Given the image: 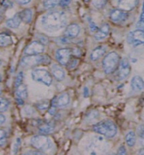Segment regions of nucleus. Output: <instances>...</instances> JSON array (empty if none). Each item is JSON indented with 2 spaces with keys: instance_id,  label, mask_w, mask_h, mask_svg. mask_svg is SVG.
<instances>
[{
  "instance_id": "obj_1",
  "label": "nucleus",
  "mask_w": 144,
  "mask_h": 155,
  "mask_svg": "<svg viewBox=\"0 0 144 155\" xmlns=\"http://www.w3.org/2000/svg\"><path fill=\"white\" fill-rule=\"evenodd\" d=\"M67 21V16L64 12L52 11L42 16L41 23L47 31L55 32L64 28Z\"/></svg>"
},
{
  "instance_id": "obj_2",
  "label": "nucleus",
  "mask_w": 144,
  "mask_h": 155,
  "mask_svg": "<svg viewBox=\"0 0 144 155\" xmlns=\"http://www.w3.org/2000/svg\"><path fill=\"white\" fill-rule=\"evenodd\" d=\"M93 130L106 138H113L117 133L116 125L111 120H103L95 124L93 127Z\"/></svg>"
},
{
  "instance_id": "obj_3",
  "label": "nucleus",
  "mask_w": 144,
  "mask_h": 155,
  "mask_svg": "<svg viewBox=\"0 0 144 155\" xmlns=\"http://www.w3.org/2000/svg\"><path fill=\"white\" fill-rule=\"evenodd\" d=\"M109 149V145L102 136H95L92 143L87 147L89 155H103Z\"/></svg>"
},
{
  "instance_id": "obj_4",
  "label": "nucleus",
  "mask_w": 144,
  "mask_h": 155,
  "mask_svg": "<svg viewBox=\"0 0 144 155\" xmlns=\"http://www.w3.org/2000/svg\"><path fill=\"white\" fill-rule=\"evenodd\" d=\"M120 57L116 52L108 53L103 60V68L106 74L113 73L119 64Z\"/></svg>"
},
{
  "instance_id": "obj_5",
  "label": "nucleus",
  "mask_w": 144,
  "mask_h": 155,
  "mask_svg": "<svg viewBox=\"0 0 144 155\" xmlns=\"http://www.w3.org/2000/svg\"><path fill=\"white\" fill-rule=\"evenodd\" d=\"M50 63L49 56L46 55H37L23 58L21 64L22 67H31L38 65H47Z\"/></svg>"
},
{
  "instance_id": "obj_6",
  "label": "nucleus",
  "mask_w": 144,
  "mask_h": 155,
  "mask_svg": "<svg viewBox=\"0 0 144 155\" xmlns=\"http://www.w3.org/2000/svg\"><path fill=\"white\" fill-rule=\"evenodd\" d=\"M31 143L34 148L40 151L48 150L53 146L50 138L44 135H37L34 136L31 140Z\"/></svg>"
},
{
  "instance_id": "obj_7",
  "label": "nucleus",
  "mask_w": 144,
  "mask_h": 155,
  "mask_svg": "<svg viewBox=\"0 0 144 155\" xmlns=\"http://www.w3.org/2000/svg\"><path fill=\"white\" fill-rule=\"evenodd\" d=\"M31 77L34 81L45 84L47 86H50L53 82V77L50 73L44 68L34 69L31 72Z\"/></svg>"
},
{
  "instance_id": "obj_8",
  "label": "nucleus",
  "mask_w": 144,
  "mask_h": 155,
  "mask_svg": "<svg viewBox=\"0 0 144 155\" xmlns=\"http://www.w3.org/2000/svg\"><path fill=\"white\" fill-rule=\"evenodd\" d=\"M73 55L72 49L70 48H61L56 51L55 58L58 63L62 66H67L71 59V55Z\"/></svg>"
},
{
  "instance_id": "obj_9",
  "label": "nucleus",
  "mask_w": 144,
  "mask_h": 155,
  "mask_svg": "<svg viewBox=\"0 0 144 155\" xmlns=\"http://www.w3.org/2000/svg\"><path fill=\"white\" fill-rule=\"evenodd\" d=\"M44 51V45L38 41H34L30 43L25 49L24 53L28 56L40 55Z\"/></svg>"
},
{
  "instance_id": "obj_10",
  "label": "nucleus",
  "mask_w": 144,
  "mask_h": 155,
  "mask_svg": "<svg viewBox=\"0 0 144 155\" xmlns=\"http://www.w3.org/2000/svg\"><path fill=\"white\" fill-rule=\"evenodd\" d=\"M127 42L133 46L144 44V32L139 30L130 32L127 36Z\"/></svg>"
},
{
  "instance_id": "obj_11",
  "label": "nucleus",
  "mask_w": 144,
  "mask_h": 155,
  "mask_svg": "<svg viewBox=\"0 0 144 155\" xmlns=\"http://www.w3.org/2000/svg\"><path fill=\"white\" fill-rule=\"evenodd\" d=\"M128 13L120 9L113 10L110 13V19L115 23H122L125 22L128 19Z\"/></svg>"
},
{
  "instance_id": "obj_12",
  "label": "nucleus",
  "mask_w": 144,
  "mask_h": 155,
  "mask_svg": "<svg viewBox=\"0 0 144 155\" xmlns=\"http://www.w3.org/2000/svg\"><path fill=\"white\" fill-rule=\"evenodd\" d=\"M130 65L127 58H123L120 63L118 70V80H123L127 78L130 73Z\"/></svg>"
},
{
  "instance_id": "obj_13",
  "label": "nucleus",
  "mask_w": 144,
  "mask_h": 155,
  "mask_svg": "<svg viewBox=\"0 0 144 155\" xmlns=\"http://www.w3.org/2000/svg\"><path fill=\"white\" fill-rule=\"evenodd\" d=\"M70 97L67 93H64L57 97H55L52 101L51 106L54 107H64L69 104Z\"/></svg>"
},
{
  "instance_id": "obj_14",
  "label": "nucleus",
  "mask_w": 144,
  "mask_h": 155,
  "mask_svg": "<svg viewBox=\"0 0 144 155\" xmlns=\"http://www.w3.org/2000/svg\"><path fill=\"white\" fill-rule=\"evenodd\" d=\"M80 32V27L77 23H71L66 27L64 31V37L67 38H74L79 35Z\"/></svg>"
},
{
  "instance_id": "obj_15",
  "label": "nucleus",
  "mask_w": 144,
  "mask_h": 155,
  "mask_svg": "<svg viewBox=\"0 0 144 155\" xmlns=\"http://www.w3.org/2000/svg\"><path fill=\"white\" fill-rule=\"evenodd\" d=\"M138 3V2L136 0L134 1L133 0H123V1H120L119 2V7L120 10H123V11H129L136 8Z\"/></svg>"
},
{
  "instance_id": "obj_16",
  "label": "nucleus",
  "mask_w": 144,
  "mask_h": 155,
  "mask_svg": "<svg viewBox=\"0 0 144 155\" xmlns=\"http://www.w3.org/2000/svg\"><path fill=\"white\" fill-rule=\"evenodd\" d=\"M109 30H110V28H109V25L107 23H104L100 28H98V31L95 33L94 36L95 39L98 41L104 39L109 34Z\"/></svg>"
},
{
  "instance_id": "obj_17",
  "label": "nucleus",
  "mask_w": 144,
  "mask_h": 155,
  "mask_svg": "<svg viewBox=\"0 0 144 155\" xmlns=\"http://www.w3.org/2000/svg\"><path fill=\"white\" fill-rule=\"evenodd\" d=\"M51 71L54 77H55L57 80L61 81L64 79L65 74H65L64 68L61 67L60 65L53 64V66H52Z\"/></svg>"
},
{
  "instance_id": "obj_18",
  "label": "nucleus",
  "mask_w": 144,
  "mask_h": 155,
  "mask_svg": "<svg viewBox=\"0 0 144 155\" xmlns=\"http://www.w3.org/2000/svg\"><path fill=\"white\" fill-rule=\"evenodd\" d=\"M131 87L134 91H140L144 88V81L140 76H135L131 80Z\"/></svg>"
},
{
  "instance_id": "obj_19",
  "label": "nucleus",
  "mask_w": 144,
  "mask_h": 155,
  "mask_svg": "<svg viewBox=\"0 0 144 155\" xmlns=\"http://www.w3.org/2000/svg\"><path fill=\"white\" fill-rule=\"evenodd\" d=\"M106 52V46H98L96 48H95L93 50L90 54V59L91 61H95L98 60L99 58H100L102 56H103L105 55Z\"/></svg>"
},
{
  "instance_id": "obj_20",
  "label": "nucleus",
  "mask_w": 144,
  "mask_h": 155,
  "mask_svg": "<svg viewBox=\"0 0 144 155\" xmlns=\"http://www.w3.org/2000/svg\"><path fill=\"white\" fill-rule=\"evenodd\" d=\"M21 22H22V20H21V17H20L19 14L17 13L16 15H14L13 17L8 19V21H6V25L7 26L9 27V28H18V27H19Z\"/></svg>"
},
{
  "instance_id": "obj_21",
  "label": "nucleus",
  "mask_w": 144,
  "mask_h": 155,
  "mask_svg": "<svg viewBox=\"0 0 144 155\" xmlns=\"http://www.w3.org/2000/svg\"><path fill=\"white\" fill-rule=\"evenodd\" d=\"M55 130V125L53 122H44L41 124L39 127V132L42 134H50Z\"/></svg>"
},
{
  "instance_id": "obj_22",
  "label": "nucleus",
  "mask_w": 144,
  "mask_h": 155,
  "mask_svg": "<svg viewBox=\"0 0 144 155\" xmlns=\"http://www.w3.org/2000/svg\"><path fill=\"white\" fill-rule=\"evenodd\" d=\"M18 14L22 21L24 23H30L31 22L33 12H32V10L31 9H25V10L18 12Z\"/></svg>"
},
{
  "instance_id": "obj_23",
  "label": "nucleus",
  "mask_w": 144,
  "mask_h": 155,
  "mask_svg": "<svg viewBox=\"0 0 144 155\" xmlns=\"http://www.w3.org/2000/svg\"><path fill=\"white\" fill-rule=\"evenodd\" d=\"M15 95L17 98L25 100L28 97V91H27V87L25 84H21L18 87H16Z\"/></svg>"
},
{
  "instance_id": "obj_24",
  "label": "nucleus",
  "mask_w": 144,
  "mask_h": 155,
  "mask_svg": "<svg viewBox=\"0 0 144 155\" xmlns=\"http://www.w3.org/2000/svg\"><path fill=\"white\" fill-rule=\"evenodd\" d=\"M12 44V39L10 35L6 33H0V47H8Z\"/></svg>"
},
{
  "instance_id": "obj_25",
  "label": "nucleus",
  "mask_w": 144,
  "mask_h": 155,
  "mask_svg": "<svg viewBox=\"0 0 144 155\" xmlns=\"http://www.w3.org/2000/svg\"><path fill=\"white\" fill-rule=\"evenodd\" d=\"M125 140L126 143L129 147H133V146L136 144V134L133 131H129V132L125 136Z\"/></svg>"
},
{
  "instance_id": "obj_26",
  "label": "nucleus",
  "mask_w": 144,
  "mask_h": 155,
  "mask_svg": "<svg viewBox=\"0 0 144 155\" xmlns=\"http://www.w3.org/2000/svg\"><path fill=\"white\" fill-rule=\"evenodd\" d=\"M10 103L7 99L0 97V112H4L8 110Z\"/></svg>"
},
{
  "instance_id": "obj_27",
  "label": "nucleus",
  "mask_w": 144,
  "mask_h": 155,
  "mask_svg": "<svg viewBox=\"0 0 144 155\" xmlns=\"http://www.w3.org/2000/svg\"><path fill=\"white\" fill-rule=\"evenodd\" d=\"M57 5H59V2L56 1V0H50V1H44L43 2V5H44V8L47 9V10H50L55 8V6H57Z\"/></svg>"
},
{
  "instance_id": "obj_28",
  "label": "nucleus",
  "mask_w": 144,
  "mask_h": 155,
  "mask_svg": "<svg viewBox=\"0 0 144 155\" xmlns=\"http://www.w3.org/2000/svg\"><path fill=\"white\" fill-rule=\"evenodd\" d=\"M36 106L39 111H44V110H47L49 108L50 102L49 101H42L37 103L36 104Z\"/></svg>"
},
{
  "instance_id": "obj_29",
  "label": "nucleus",
  "mask_w": 144,
  "mask_h": 155,
  "mask_svg": "<svg viewBox=\"0 0 144 155\" xmlns=\"http://www.w3.org/2000/svg\"><path fill=\"white\" fill-rule=\"evenodd\" d=\"M7 143V133L2 129H0V147H4Z\"/></svg>"
},
{
  "instance_id": "obj_30",
  "label": "nucleus",
  "mask_w": 144,
  "mask_h": 155,
  "mask_svg": "<svg viewBox=\"0 0 144 155\" xmlns=\"http://www.w3.org/2000/svg\"><path fill=\"white\" fill-rule=\"evenodd\" d=\"M107 2L104 1V0H95V1L92 2V4L95 8L98 9H101L103 8L104 6L106 5Z\"/></svg>"
},
{
  "instance_id": "obj_31",
  "label": "nucleus",
  "mask_w": 144,
  "mask_h": 155,
  "mask_svg": "<svg viewBox=\"0 0 144 155\" xmlns=\"http://www.w3.org/2000/svg\"><path fill=\"white\" fill-rule=\"evenodd\" d=\"M23 80V71H20L18 74L17 77L15 78V87H18L19 85L22 84V82Z\"/></svg>"
},
{
  "instance_id": "obj_32",
  "label": "nucleus",
  "mask_w": 144,
  "mask_h": 155,
  "mask_svg": "<svg viewBox=\"0 0 144 155\" xmlns=\"http://www.w3.org/2000/svg\"><path fill=\"white\" fill-rule=\"evenodd\" d=\"M21 139H20L19 138H17V139H16L15 143L14 144V147H13V153L15 154H16L18 152L20 147H21Z\"/></svg>"
},
{
  "instance_id": "obj_33",
  "label": "nucleus",
  "mask_w": 144,
  "mask_h": 155,
  "mask_svg": "<svg viewBox=\"0 0 144 155\" xmlns=\"http://www.w3.org/2000/svg\"><path fill=\"white\" fill-rule=\"evenodd\" d=\"M23 155H47L40 151H29L24 153Z\"/></svg>"
},
{
  "instance_id": "obj_34",
  "label": "nucleus",
  "mask_w": 144,
  "mask_h": 155,
  "mask_svg": "<svg viewBox=\"0 0 144 155\" xmlns=\"http://www.w3.org/2000/svg\"><path fill=\"white\" fill-rule=\"evenodd\" d=\"M78 64V60L77 58H73L71 59L70 62L68 63V68H74V67H76V66Z\"/></svg>"
},
{
  "instance_id": "obj_35",
  "label": "nucleus",
  "mask_w": 144,
  "mask_h": 155,
  "mask_svg": "<svg viewBox=\"0 0 144 155\" xmlns=\"http://www.w3.org/2000/svg\"><path fill=\"white\" fill-rule=\"evenodd\" d=\"M116 155H127V150L125 146L122 145L121 147L119 148Z\"/></svg>"
},
{
  "instance_id": "obj_36",
  "label": "nucleus",
  "mask_w": 144,
  "mask_h": 155,
  "mask_svg": "<svg viewBox=\"0 0 144 155\" xmlns=\"http://www.w3.org/2000/svg\"><path fill=\"white\" fill-rule=\"evenodd\" d=\"M136 28H137V30L141 31L144 32V21H141V20H140V21L137 23Z\"/></svg>"
},
{
  "instance_id": "obj_37",
  "label": "nucleus",
  "mask_w": 144,
  "mask_h": 155,
  "mask_svg": "<svg viewBox=\"0 0 144 155\" xmlns=\"http://www.w3.org/2000/svg\"><path fill=\"white\" fill-rule=\"evenodd\" d=\"M89 21H90V28L91 32H95V31L97 32V31H98V26L95 25V23L94 22H93V21H92L90 19L89 20Z\"/></svg>"
},
{
  "instance_id": "obj_38",
  "label": "nucleus",
  "mask_w": 144,
  "mask_h": 155,
  "mask_svg": "<svg viewBox=\"0 0 144 155\" xmlns=\"http://www.w3.org/2000/svg\"><path fill=\"white\" fill-rule=\"evenodd\" d=\"M2 4L5 8H12L13 7V3L12 2H10V1H5V2H2Z\"/></svg>"
},
{
  "instance_id": "obj_39",
  "label": "nucleus",
  "mask_w": 144,
  "mask_h": 155,
  "mask_svg": "<svg viewBox=\"0 0 144 155\" xmlns=\"http://www.w3.org/2000/svg\"><path fill=\"white\" fill-rule=\"evenodd\" d=\"M71 3V1H66V0H62V1H60L59 2V5L61 7H63V8H64V7H67L68 5Z\"/></svg>"
},
{
  "instance_id": "obj_40",
  "label": "nucleus",
  "mask_w": 144,
  "mask_h": 155,
  "mask_svg": "<svg viewBox=\"0 0 144 155\" xmlns=\"http://www.w3.org/2000/svg\"><path fill=\"white\" fill-rule=\"evenodd\" d=\"M48 112H49L50 114L54 115L55 113H56V107H54V106H52L50 108L49 110H48Z\"/></svg>"
},
{
  "instance_id": "obj_41",
  "label": "nucleus",
  "mask_w": 144,
  "mask_h": 155,
  "mask_svg": "<svg viewBox=\"0 0 144 155\" xmlns=\"http://www.w3.org/2000/svg\"><path fill=\"white\" fill-rule=\"evenodd\" d=\"M140 143L144 147V129L142 132L140 133Z\"/></svg>"
},
{
  "instance_id": "obj_42",
  "label": "nucleus",
  "mask_w": 144,
  "mask_h": 155,
  "mask_svg": "<svg viewBox=\"0 0 144 155\" xmlns=\"http://www.w3.org/2000/svg\"><path fill=\"white\" fill-rule=\"evenodd\" d=\"M5 121H6V118L3 114H0V125H3L5 123Z\"/></svg>"
},
{
  "instance_id": "obj_43",
  "label": "nucleus",
  "mask_w": 144,
  "mask_h": 155,
  "mask_svg": "<svg viewBox=\"0 0 144 155\" xmlns=\"http://www.w3.org/2000/svg\"><path fill=\"white\" fill-rule=\"evenodd\" d=\"M31 1L30 0H22V1H16V3H18V4H20V5H26V4H28V3H30Z\"/></svg>"
},
{
  "instance_id": "obj_44",
  "label": "nucleus",
  "mask_w": 144,
  "mask_h": 155,
  "mask_svg": "<svg viewBox=\"0 0 144 155\" xmlns=\"http://www.w3.org/2000/svg\"><path fill=\"white\" fill-rule=\"evenodd\" d=\"M16 102L18 104V105H21V106L24 104V101L22 100V99H21V98H16Z\"/></svg>"
},
{
  "instance_id": "obj_45",
  "label": "nucleus",
  "mask_w": 144,
  "mask_h": 155,
  "mask_svg": "<svg viewBox=\"0 0 144 155\" xmlns=\"http://www.w3.org/2000/svg\"><path fill=\"white\" fill-rule=\"evenodd\" d=\"M84 97H87L89 95V90L87 87H85L84 88Z\"/></svg>"
},
{
  "instance_id": "obj_46",
  "label": "nucleus",
  "mask_w": 144,
  "mask_h": 155,
  "mask_svg": "<svg viewBox=\"0 0 144 155\" xmlns=\"http://www.w3.org/2000/svg\"><path fill=\"white\" fill-rule=\"evenodd\" d=\"M140 20H141V21H144V2L143 5V9H142V13H141V15H140Z\"/></svg>"
},
{
  "instance_id": "obj_47",
  "label": "nucleus",
  "mask_w": 144,
  "mask_h": 155,
  "mask_svg": "<svg viewBox=\"0 0 144 155\" xmlns=\"http://www.w3.org/2000/svg\"><path fill=\"white\" fill-rule=\"evenodd\" d=\"M138 155H144V148L140 149L139 151H138Z\"/></svg>"
},
{
  "instance_id": "obj_48",
  "label": "nucleus",
  "mask_w": 144,
  "mask_h": 155,
  "mask_svg": "<svg viewBox=\"0 0 144 155\" xmlns=\"http://www.w3.org/2000/svg\"><path fill=\"white\" fill-rule=\"evenodd\" d=\"M0 82H2V76L0 74Z\"/></svg>"
},
{
  "instance_id": "obj_49",
  "label": "nucleus",
  "mask_w": 144,
  "mask_h": 155,
  "mask_svg": "<svg viewBox=\"0 0 144 155\" xmlns=\"http://www.w3.org/2000/svg\"><path fill=\"white\" fill-rule=\"evenodd\" d=\"M0 66H1V61H0Z\"/></svg>"
},
{
  "instance_id": "obj_50",
  "label": "nucleus",
  "mask_w": 144,
  "mask_h": 155,
  "mask_svg": "<svg viewBox=\"0 0 144 155\" xmlns=\"http://www.w3.org/2000/svg\"><path fill=\"white\" fill-rule=\"evenodd\" d=\"M108 155H114V154H108Z\"/></svg>"
}]
</instances>
